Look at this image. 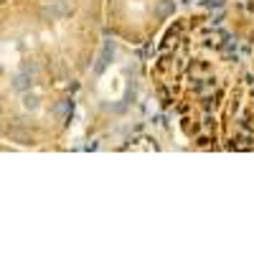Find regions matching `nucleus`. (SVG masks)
<instances>
[{
	"label": "nucleus",
	"mask_w": 254,
	"mask_h": 254,
	"mask_svg": "<svg viewBox=\"0 0 254 254\" xmlns=\"http://www.w3.org/2000/svg\"><path fill=\"white\" fill-rule=\"evenodd\" d=\"M115 51H117V44L107 38V41L102 44V51H99V56H97V61H94V66H92V74H94V76H102L104 71H107V69L112 66V61H115Z\"/></svg>",
	"instance_id": "1"
},
{
	"label": "nucleus",
	"mask_w": 254,
	"mask_h": 254,
	"mask_svg": "<svg viewBox=\"0 0 254 254\" xmlns=\"http://www.w3.org/2000/svg\"><path fill=\"white\" fill-rule=\"evenodd\" d=\"M10 89L18 92V94L31 92L33 89V74H31V69H20V71L10 74Z\"/></svg>",
	"instance_id": "2"
},
{
	"label": "nucleus",
	"mask_w": 254,
	"mask_h": 254,
	"mask_svg": "<svg viewBox=\"0 0 254 254\" xmlns=\"http://www.w3.org/2000/svg\"><path fill=\"white\" fill-rule=\"evenodd\" d=\"M71 110H74V104H71V99H59V102L54 104V107H51V115H54L56 120H69Z\"/></svg>",
	"instance_id": "3"
},
{
	"label": "nucleus",
	"mask_w": 254,
	"mask_h": 254,
	"mask_svg": "<svg viewBox=\"0 0 254 254\" xmlns=\"http://www.w3.org/2000/svg\"><path fill=\"white\" fill-rule=\"evenodd\" d=\"M20 107H23L26 112H38L41 97H38L36 92H23V94H20Z\"/></svg>",
	"instance_id": "4"
},
{
	"label": "nucleus",
	"mask_w": 254,
	"mask_h": 254,
	"mask_svg": "<svg viewBox=\"0 0 254 254\" xmlns=\"http://www.w3.org/2000/svg\"><path fill=\"white\" fill-rule=\"evenodd\" d=\"M173 13H176V3H173V0H158V3H155V18L158 20L171 18Z\"/></svg>",
	"instance_id": "5"
},
{
	"label": "nucleus",
	"mask_w": 254,
	"mask_h": 254,
	"mask_svg": "<svg viewBox=\"0 0 254 254\" xmlns=\"http://www.w3.org/2000/svg\"><path fill=\"white\" fill-rule=\"evenodd\" d=\"M203 3H206L208 8H221V5H224V0H203Z\"/></svg>",
	"instance_id": "6"
}]
</instances>
